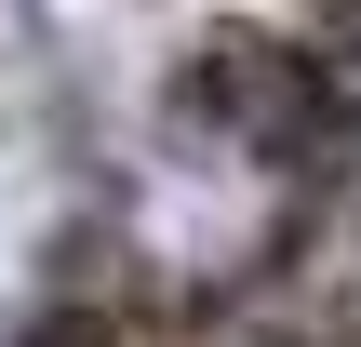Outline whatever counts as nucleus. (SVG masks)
Listing matches in <instances>:
<instances>
[{"label": "nucleus", "instance_id": "obj_1", "mask_svg": "<svg viewBox=\"0 0 361 347\" xmlns=\"http://www.w3.org/2000/svg\"><path fill=\"white\" fill-rule=\"evenodd\" d=\"M174 120L255 147V160L295 174V187H335V174L361 160V94L308 53V40H268V27H214V40H188V67H174Z\"/></svg>", "mask_w": 361, "mask_h": 347}, {"label": "nucleus", "instance_id": "obj_2", "mask_svg": "<svg viewBox=\"0 0 361 347\" xmlns=\"http://www.w3.org/2000/svg\"><path fill=\"white\" fill-rule=\"evenodd\" d=\"M13 347H121V334H107V308H54V321H27Z\"/></svg>", "mask_w": 361, "mask_h": 347}]
</instances>
